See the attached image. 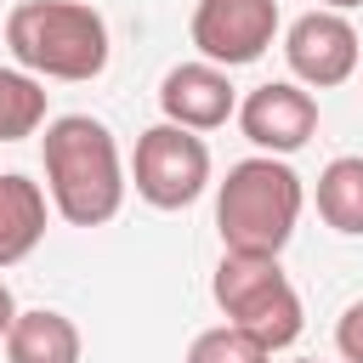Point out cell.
Segmentation results:
<instances>
[{"mask_svg": "<svg viewBox=\"0 0 363 363\" xmlns=\"http://www.w3.org/2000/svg\"><path fill=\"white\" fill-rule=\"evenodd\" d=\"M45 125V85L23 68H0V142H23Z\"/></svg>", "mask_w": 363, "mask_h": 363, "instance_id": "cell-13", "label": "cell"}, {"mask_svg": "<svg viewBox=\"0 0 363 363\" xmlns=\"http://www.w3.org/2000/svg\"><path fill=\"white\" fill-rule=\"evenodd\" d=\"M187 363H272V352H267L255 335H244L238 323H216V329L193 335Z\"/></svg>", "mask_w": 363, "mask_h": 363, "instance_id": "cell-14", "label": "cell"}, {"mask_svg": "<svg viewBox=\"0 0 363 363\" xmlns=\"http://www.w3.org/2000/svg\"><path fill=\"white\" fill-rule=\"evenodd\" d=\"M318 216L346 233V238H363V159L357 153H340L323 164L318 176Z\"/></svg>", "mask_w": 363, "mask_h": 363, "instance_id": "cell-12", "label": "cell"}, {"mask_svg": "<svg viewBox=\"0 0 363 363\" xmlns=\"http://www.w3.org/2000/svg\"><path fill=\"white\" fill-rule=\"evenodd\" d=\"M301 204H306V187L284 159H272V153L238 159L227 170V182L216 187L221 250H233V255H278L295 238Z\"/></svg>", "mask_w": 363, "mask_h": 363, "instance_id": "cell-2", "label": "cell"}, {"mask_svg": "<svg viewBox=\"0 0 363 363\" xmlns=\"http://www.w3.org/2000/svg\"><path fill=\"white\" fill-rule=\"evenodd\" d=\"M11 323H17V301H11V289L0 284V340L11 335Z\"/></svg>", "mask_w": 363, "mask_h": 363, "instance_id": "cell-16", "label": "cell"}, {"mask_svg": "<svg viewBox=\"0 0 363 363\" xmlns=\"http://www.w3.org/2000/svg\"><path fill=\"white\" fill-rule=\"evenodd\" d=\"M278 40V0H199L193 45L216 68H250Z\"/></svg>", "mask_w": 363, "mask_h": 363, "instance_id": "cell-6", "label": "cell"}, {"mask_svg": "<svg viewBox=\"0 0 363 363\" xmlns=\"http://www.w3.org/2000/svg\"><path fill=\"white\" fill-rule=\"evenodd\" d=\"M210 295L221 306L227 323H238L244 335H255L267 352H284L301 340V295L289 284V272L278 267V255H221L216 278H210Z\"/></svg>", "mask_w": 363, "mask_h": 363, "instance_id": "cell-4", "label": "cell"}, {"mask_svg": "<svg viewBox=\"0 0 363 363\" xmlns=\"http://www.w3.org/2000/svg\"><path fill=\"white\" fill-rule=\"evenodd\" d=\"M6 45L34 79H96L108 68V23L85 0H23L6 17Z\"/></svg>", "mask_w": 363, "mask_h": 363, "instance_id": "cell-3", "label": "cell"}, {"mask_svg": "<svg viewBox=\"0 0 363 363\" xmlns=\"http://www.w3.org/2000/svg\"><path fill=\"white\" fill-rule=\"evenodd\" d=\"M335 352H340V363H363V301H352V306L340 312V323H335Z\"/></svg>", "mask_w": 363, "mask_h": 363, "instance_id": "cell-15", "label": "cell"}, {"mask_svg": "<svg viewBox=\"0 0 363 363\" xmlns=\"http://www.w3.org/2000/svg\"><path fill=\"white\" fill-rule=\"evenodd\" d=\"M238 130H244L261 153H272V159L301 153V147L318 136V96H312L306 85H295V79L255 85V91L238 102Z\"/></svg>", "mask_w": 363, "mask_h": 363, "instance_id": "cell-8", "label": "cell"}, {"mask_svg": "<svg viewBox=\"0 0 363 363\" xmlns=\"http://www.w3.org/2000/svg\"><path fill=\"white\" fill-rule=\"evenodd\" d=\"M295 363H312V357H295Z\"/></svg>", "mask_w": 363, "mask_h": 363, "instance_id": "cell-18", "label": "cell"}, {"mask_svg": "<svg viewBox=\"0 0 363 363\" xmlns=\"http://www.w3.org/2000/svg\"><path fill=\"white\" fill-rule=\"evenodd\" d=\"M6 363H79V329H74V318H62L51 306L17 312L11 335H6Z\"/></svg>", "mask_w": 363, "mask_h": 363, "instance_id": "cell-11", "label": "cell"}, {"mask_svg": "<svg viewBox=\"0 0 363 363\" xmlns=\"http://www.w3.org/2000/svg\"><path fill=\"white\" fill-rule=\"evenodd\" d=\"M284 57H289V74L295 85L306 91H329V85H346L363 62V45H357V28L346 23V11H306L289 23L284 34Z\"/></svg>", "mask_w": 363, "mask_h": 363, "instance_id": "cell-7", "label": "cell"}, {"mask_svg": "<svg viewBox=\"0 0 363 363\" xmlns=\"http://www.w3.org/2000/svg\"><path fill=\"white\" fill-rule=\"evenodd\" d=\"M159 108L182 130H221L238 113V91H233L227 68H216V62L199 57V62H176L159 79Z\"/></svg>", "mask_w": 363, "mask_h": 363, "instance_id": "cell-9", "label": "cell"}, {"mask_svg": "<svg viewBox=\"0 0 363 363\" xmlns=\"http://www.w3.org/2000/svg\"><path fill=\"white\" fill-rule=\"evenodd\" d=\"M45 238V187L6 170L0 176V267H17Z\"/></svg>", "mask_w": 363, "mask_h": 363, "instance_id": "cell-10", "label": "cell"}, {"mask_svg": "<svg viewBox=\"0 0 363 363\" xmlns=\"http://www.w3.org/2000/svg\"><path fill=\"white\" fill-rule=\"evenodd\" d=\"M40 159H45V193H51V210L68 221V227H108L125 204V159H119V142L102 119L91 113H62L45 125V142H40Z\"/></svg>", "mask_w": 363, "mask_h": 363, "instance_id": "cell-1", "label": "cell"}, {"mask_svg": "<svg viewBox=\"0 0 363 363\" xmlns=\"http://www.w3.org/2000/svg\"><path fill=\"white\" fill-rule=\"evenodd\" d=\"M323 11H352V6H363V0H318Z\"/></svg>", "mask_w": 363, "mask_h": 363, "instance_id": "cell-17", "label": "cell"}, {"mask_svg": "<svg viewBox=\"0 0 363 363\" xmlns=\"http://www.w3.org/2000/svg\"><path fill=\"white\" fill-rule=\"evenodd\" d=\"M130 182H136L142 204H153V210H187L210 187V147H204V136L199 130H182L170 119L147 125L136 136Z\"/></svg>", "mask_w": 363, "mask_h": 363, "instance_id": "cell-5", "label": "cell"}]
</instances>
